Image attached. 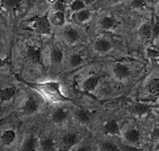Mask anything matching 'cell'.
<instances>
[{
    "label": "cell",
    "mask_w": 159,
    "mask_h": 151,
    "mask_svg": "<svg viewBox=\"0 0 159 151\" xmlns=\"http://www.w3.org/2000/svg\"><path fill=\"white\" fill-rule=\"evenodd\" d=\"M67 8H69V5L65 0H57L53 4V11H57V12H66Z\"/></svg>",
    "instance_id": "cell-30"
},
{
    "label": "cell",
    "mask_w": 159,
    "mask_h": 151,
    "mask_svg": "<svg viewBox=\"0 0 159 151\" xmlns=\"http://www.w3.org/2000/svg\"><path fill=\"white\" fill-rule=\"evenodd\" d=\"M92 49H93V51H95L96 54L104 55V54H108V53L112 51L113 43H112V41H111L108 37L101 36V37H98V38H96V40L93 41Z\"/></svg>",
    "instance_id": "cell-3"
},
{
    "label": "cell",
    "mask_w": 159,
    "mask_h": 151,
    "mask_svg": "<svg viewBox=\"0 0 159 151\" xmlns=\"http://www.w3.org/2000/svg\"><path fill=\"white\" fill-rule=\"evenodd\" d=\"M103 79L101 75H96V74H92V75H88L86 76L84 79L80 82V88L82 91L87 92V93H92L95 92L98 87L100 86V82Z\"/></svg>",
    "instance_id": "cell-4"
},
{
    "label": "cell",
    "mask_w": 159,
    "mask_h": 151,
    "mask_svg": "<svg viewBox=\"0 0 159 151\" xmlns=\"http://www.w3.org/2000/svg\"><path fill=\"white\" fill-rule=\"evenodd\" d=\"M159 38V20H155L152 22L151 28V41H157Z\"/></svg>",
    "instance_id": "cell-31"
},
{
    "label": "cell",
    "mask_w": 159,
    "mask_h": 151,
    "mask_svg": "<svg viewBox=\"0 0 159 151\" xmlns=\"http://www.w3.org/2000/svg\"><path fill=\"white\" fill-rule=\"evenodd\" d=\"M151 28H152V24L150 22H143L139 28H138V36L142 40H151Z\"/></svg>",
    "instance_id": "cell-22"
},
{
    "label": "cell",
    "mask_w": 159,
    "mask_h": 151,
    "mask_svg": "<svg viewBox=\"0 0 159 151\" xmlns=\"http://www.w3.org/2000/svg\"><path fill=\"white\" fill-rule=\"evenodd\" d=\"M32 28L34 29L36 32L41 33V34H50L52 32V22L49 20V15H45V16H39V17L34 19L32 21Z\"/></svg>",
    "instance_id": "cell-7"
},
{
    "label": "cell",
    "mask_w": 159,
    "mask_h": 151,
    "mask_svg": "<svg viewBox=\"0 0 159 151\" xmlns=\"http://www.w3.org/2000/svg\"><path fill=\"white\" fill-rule=\"evenodd\" d=\"M91 19H92V11L89 8L82 9V11H79V12L75 13V21L78 24H86V22H88Z\"/></svg>",
    "instance_id": "cell-21"
},
{
    "label": "cell",
    "mask_w": 159,
    "mask_h": 151,
    "mask_svg": "<svg viewBox=\"0 0 159 151\" xmlns=\"http://www.w3.org/2000/svg\"><path fill=\"white\" fill-rule=\"evenodd\" d=\"M158 63H159V60H158Z\"/></svg>",
    "instance_id": "cell-37"
},
{
    "label": "cell",
    "mask_w": 159,
    "mask_h": 151,
    "mask_svg": "<svg viewBox=\"0 0 159 151\" xmlns=\"http://www.w3.org/2000/svg\"><path fill=\"white\" fill-rule=\"evenodd\" d=\"M16 139H17V133L12 127H8L2 131V143L4 146H12Z\"/></svg>",
    "instance_id": "cell-18"
},
{
    "label": "cell",
    "mask_w": 159,
    "mask_h": 151,
    "mask_svg": "<svg viewBox=\"0 0 159 151\" xmlns=\"http://www.w3.org/2000/svg\"><path fill=\"white\" fill-rule=\"evenodd\" d=\"M49 57H50V62H52V64H61L62 60H63V58H65V53L61 47L55 46V47H53L52 50H50Z\"/></svg>",
    "instance_id": "cell-20"
},
{
    "label": "cell",
    "mask_w": 159,
    "mask_h": 151,
    "mask_svg": "<svg viewBox=\"0 0 159 151\" xmlns=\"http://www.w3.org/2000/svg\"><path fill=\"white\" fill-rule=\"evenodd\" d=\"M79 141H80V138H79V135L76 133L74 131H67L66 134H63V137H62V146H63L65 149L70 150L71 147H75L78 146Z\"/></svg>",
    "instance_id": "cell-13"
},
{
    "label": "cell",
    "mask_w": 159,
    "mask_h": 151,
    "mask_svg": "<svg viewBox=\"0 0 159 151\" xmlns=\"http://www.w3.org/2000/svg\"><path fill=\"white\" fill-rule=\"evenodd\" d=\"M38 110H39V103L33 96H28L21 105V113L26 117L34 116L36 113H38Z\"/></svg>",
    "instance_id": "cell-8"
},
{
    "label": "cell",
    "mask_w": 159,
    "mask_h": 151,
    "mask_svg": "<svg viewBox=\"0 0 159 151\" xmlns=\"http://www.w3.org/2000/svg\"><path fill=\"white\" fill-rule=\"evenodd\" d=\"M30 88L36 89L38 95L42 99L48 100L50 103H63L70 101V99L65 96L61 91V83L59 82H43V83H26Z\"/></svg>",
    "instance_id": "cell-1"
},
{
    "label": "cell",
    "mask_w": 159,
    "mask_h": 151,
    "mask_svg": "<svg viewBox=\"0 0 159 151\" xmlns=\"http://www.w3.org/2000/svg\"><path fill=\"white\" fill-rule=\"evenodd\" d=\"M98 147L99 151H121L120 147L112 141H100Z\"/></svg>",
    "instance_id": "cell-28"
},
{
    "label": "cell",
    "mask_w": 159,
    "mask_h": 151,
    "mask_svg": "<svg viewBox=\"0 0 159 151\" xmlns=\"http://www.w3.org/2000/svg\"><path fill=\"white\" fill-rule=\"evenodd\" d=\"M88 5V0H72L69 4V9L72 13H76L82 9H86Z\"/></svg>",
    "instance_id": "cell-25"
},
{
    "label": "cell",
    "mask_w": 159,
    "mask_h": 151,
    "mask_svg": "<svg viewBox=\"0 0 159 151\" xmlns=\"http://www.w3.org/2000/svg\"><path fill=\"white\" fill-rule=\"evenodd\" d=\"M67 62H69L70 69H76V67H80L84 63V58L79 53H71Z\"/></svg>",
    "instance_id": "cell-24"
},
{
    "label": "cell",
    "mask_w": 159,
    "mask_h": 151,
    "mask_svg": "<svg viewBox=\"0 0 159 151\" xmlns=\"http://www.w3.org/2000/svg\"><path fill=\"white\" fill-rule=\"evenodd\" d=\"M74 151H91V149H89V144H87V143H80V144H78L76 149L74 150Z\"/></svg>",
    "instance_id": "cell-34"
},
{
    "label": "cell",
    "mask_w": 159,
    "mask_h": 151,
    "mask_svg": "<svg viewBox=\"0 0 159 151\" xmlns=\"http://www.w3.org/2000/svg\"><path fill=\"white\" fill-rule=\"evenodd\" d=\"M26 57L28 59L30 60L32 63L34 64H39L42 60V53H41V49L37 45H28L26 47Z\"/></svg>",
    "instance_id": "cell-11"
},
{
    "label": "cell",
    "mask_w": 159,
    "mask_h": 151,
    "mask_svg": "<svg viewBox=\"0 0 159 151\" xmlns=\"http://www.w3.org/2000/svg\"><path fill=\"white\" fill-rule=\"evenodd\" d=\"M17 95V88L13 86H8V87H3L2 91H0V99H2V103H11L12 100L16 97Z\"/></svg>",
    "instance_id": "cell-17"
},
{
    "label": "cell",
    "mask_w": 159,
    "mask_h": 151,
    "mask_svg": "<svg viewBox=\"0 0 159 151\" xmlns=\"http://www.w3.org/2000/svg\"><path fill=\"white\" fill-rule=\"evenodd\" d=\"M121 151H145L141 146H133V144H125Z\"/></svg>",
    "instance_id": "cell-32"
},
{
    "label": "cell",
    "mask_w": 159,
    "mask_h": 151,
    "mask_svg": "<svg viewBox=\"0 0 159 151\" xmlns=\"http://www.w3.org/2000/svg\"><path fill=\"white\" fill-rule=\"evenodd\" d=\"M37 149H39V139L34 134L28 135L22 143V151H36Z\"/></svg>",
    "instance_id": "cell-19"
},
{
    "label": "cell",
    "mask_w": 159,
    "mask_h": 151,
    "mask_svg": "<svg viewBox=\"0 0 159 151\" xmlns=\"http://www.w3.org/2000/svg\"><path fill=\"white\" fill-rule=\"evenodd\" d=\"M61 37L67 45H76L80 41V33L72 25H65L61 29Z\"/></svg>",
    "instance_id": "cell-2"
},
{
    "label": "cell",
    "mask_w": 159,
    "mask_h": 151,
    "mask_svg": "<svg viewBox=\"0 0 159 151\" xmlns=\"http://www.w3.org/2000/svg\"><path fill=\"white\" fill-rule=\"evenodd\" d=\"M111 75L113 76V79L124 82L130 78L132 75V71H130L129 66L125 63H115L111 67Z\"/></svg>",
    "instance_id": "cell-5"
},
{
    "label": "cell",
    "mask_w": 159,
    "mask_h": 151,
    "mask_svg": "<svg viewBox=\"0 0 159 151\" xmlns=\"http://www.w3.org/2000/svg\"><path fill=\"white\" fill-rule=\"evenodd\" d=\"M72 117H74V120L79 122L80 125H88L91 122V118H92L91 113L84 108H76L72 112Z\"/></svg>",
    "instance_id": "cell-12"
},
{
    "label": "cell",
    "mask_w": 159,
    "mask_h": 151,
    "mask_svg": "<svg viewBox=\"0 0 159 151\" xmlns=\"http://www.w3.org/2000/svg\"><path fill=\"white\" fill-rule=\"evenodd\" d=\"M128 4L133 9H143L147 5V0H129Z\"/></svg>",
    "instance_id": "cell-29"
},
{
    "label": "cell",
    "mask_w": 159,
    "mask_h": 151,
    "mask_svg": "<svg viewBox=\"0 0 159 151\" xmlns=\"http://www.w3.org/2000/svg\"><path fill=\"white\" fill-rule=\"evenodd\" d=\"M150 137H151V139H154V141H159V125L151 130Z\"/></svg>",
    "instance_id": "cell-33"
},
{
    "label": "cell",
    "mask_w": 159,
    "mask_h": 151,
    "mask_svg": "<svg viewBox=\"0 0 159 151\" xmlns=\"http://www.w3.org/2000/svg\"><path fill=\"white\" fill-rule=\"evenodd\" d=\"M104 133L108 134V135H111V137H118V135H121V127H120V124L116 121V120H108L105 124H104Z\"/></svg>",
    "instance_id": "cell-14"
},
{
    "label": "cell",
    "mask_w": 159,
    "mask_h": 151,
    "mask_svg": "<svg viewBox=\"0 0 159 151\" xmlns=\"http://www.w3.org/2000/svg\"><path fill=\"white\" fill-rule=\"evenodd\" d=\"M152 150H154V151H159V141H155V143H154V147H152Z\"/></svg>",
    "instance_id": "cell-35"
},
{
    "label": "cell",
    "mask_w": 159,
    "mask_h": 151,
    "mask_svg": "<svg viewBox=\"0 0 159 151\" xmlns=\"http://www.w3.org/2000/svg\"><path fill=\"white\" fill-rule=\"evenodd\" d=\"M39 150L41 151H54L55 150V142L53 138L43 137L39 139Z\"/></svg>",
    "instance_id": "cell-23"
},
{
    "label": "cell",
    "mask_w": 159,
    "mask_h": 151,
    "mask_svg": "<svg viewBox=\"0 0 159 151\" xmlns=\"http://www.w3.org/2000/svg\"><path fill=\"white\" fill-rule=\"evenodd\" d=\"M147 91H149L152 96H159V78H152L147 82Z\"/></svg>",
    "instance_id": "cell-27"
},
{
    "label": "cell",
    "mask_w": 159,
    "mask_h": 151,
    "mask_svg": "<svg viewBox=\"0 0 159 151\" xmlns=\"http://www.w3.org/2000/svg\"><path fill=\"white\" fill-rule=\"evenodd\" d=\"M2 4L4 8L12 11V12H17L19 9H21L22 2L21 0H2Z\"/></svg>",
    "instance_id": "cell-26"
},
{
    "label": "cell",
    "mask_w": 159,
    "mask_h": 151,
    "mask_svg": "<svg viewBox=\"0 0 159 151\" xmlns=\"http://www.w3.org/2000/svg\"><path fill=\"white\" fill-rule=\"evenodd\" d=\"M107 2H109V3H112V4H116V3H118V2H121V0H107Z\"/></svg>",
    "instance_id": "cell-36"
},
{
    "label": "cell",
    "mask_w": 159,
    "mask_h": 151,
    "mask_svg": "<svg viewBox=\"0 0 159 151\" xmlns=\"http://www.w3.org/2000/svg\"><path fill=\"white\" fill-rule=\"evenodd\" d=\"M48 15H49V20L53 26L63 28L66 25V12H57V11H53V12H49Z\"/></svg>",
    "instance_id": "cell-15"
},
{
    "label": "cell",
    "mask_w": 159,
    "mask_h": 151,
    "mask_svg": "<svg viewBox=\"0 0 159 151\" xmlns=\"http://www.w3.org/2000/svg\"><path fill=\"white\" fill-rule=\"evenodd\" d=\"M98 26L100 28L101 30H112L115 29V28L117 26V21L115 17H112V16H101V17L99 19L98 21Z\"/></svg>",
    "instance_id": "cell-16"
},
{
    "label": "cell",
    "mask_w": 159,
    "mask_h": 151,
    "mask_svg": "<svg viewBox=\"0 0 159 151\" xmlns=\"http://www.w3.org/2000/svg\"><path fill=\"white\" fill-rule=\"evenodd\" d=\"M152 109V105L151 104H147V103H142V101H137L132 104L129 107V110L132 112L134 116L137 117H143L147 113H150V110Z\"/></svg>",
    "instance_id": "cell-10"
},
{
    "label": "cell",
    "mask_w": 159,
    "mask_h": 151,
    "mask_svg": "<svg viewBox=\"0 0 159 151\" xmlns=\"http://www.w3.org/2000/svg\"><path fill=\"white\" fill-rule=\"evenodd\" d=\"M122 142L125 144H133V146H139L141 143V131L137 127H128L121 133Z\"/></svg>",
    "instance_id": "cell-6"
},
{
    "label": "cell",
    "mask_w": 159,
    "mask_h": 151,
    "mask_svg": "<svg viewBox=\"0 0 159 151\" xmlns=\"http://www.w3.org/2000/svg\"><path fill=\"white\" fill-rule=\"evenodd\" d=\"M69 117H70L69 112H67L66 109H63V108H61V107L53 109L52 114H50V118H52L53 124H55V125H63V124H66L67 120H69Z\"/></svg>",
    "instance_id": "cell-9"
}]
</instances>
